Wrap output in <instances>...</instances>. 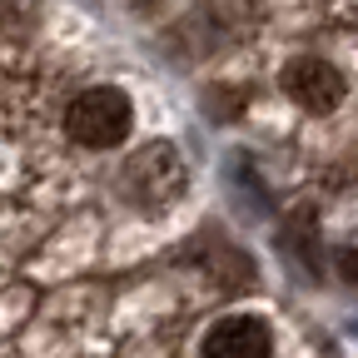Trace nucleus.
<instances>
[{"label": "nucleus", "instance_id": "f257e3e1", "mask_svg": "<svg viewBox=\"0 0 358 358\" xmlns=\"http://www.w3.org/2000/svg\"><path fill=\"white\" fill-rule=\"evenodd\" d=\"M129 124H134V105H129L124 90H115V85L85 90V95H75L70 110H65V134L75 145H85V150H115V145H124Z\"/></svg>", "mask_w": 358, "mask_h": 358}, {"label": "nucleus", "instance_id": "423d86ee", "mask_svg": "<svg viewBox=\"0 0 358 358\" xmlns=\"http://www.w3.org/2000/svg\"><path fill=\"white\" fill-rule=\"evenodd\" d=\"M35 6H40V0H0V35H6V30H20V25H30Z\"/></svg>", "mask_w": 358, "mask_h": 358}, {"label": "nucleus", "instance_id": "39448f33", "mask_svg": "<svg viewBox=\"0 0 358 358\" xmlns=\"http://www.w3.org/2000/svg\"><path fill=\"white\" fill-rule=\"evenodd\" d=\"M284 254H294V264L303 274H319V244H313V209H299L294 219H284Z\"/></svg>", "mask_w": 358, "mask_h": 358}, {"label": "nucleus", "instance_id": "f03ea898", "mask_svg": "<svg viewBox=\"0 0 358 358\" xmlns=\"http://www.w3.org/2000/svg\"><path fill=\"white\" fill-rule=\"evenodd\" d=\"M185 185H189V169H185V159H179V150L169 140L145 145L124 164V194L140 209H150V214L169 209L179 194H185Z\"/></svg>", "mask_w": 358, "mask_h": 358}, {"label": "nucleus", "instance_id": "7ed1b4c3", "mask_svg": "<svg viewBox=\"0 0 358 358\" xmlns=\"http://www.w3.org/2000/svg\"><path fill=\"white\" fill-rule=\"evenodd\" d=\"M279 80H284V95H289L299 110H308V115H329V110L343 105V75H338L329 60H319V55L289 60Z\"/></svg>", "mask_w": 358, "mask_h": 358}, {"label": "nucleus", "instance_id": "20e7f679", "mask_svg": "<svg viewBox=\"0 0 358 358\" xmlns=\"http://www.w3.org/2000/svg\"><path fill=\"white\" fill-rule=\"evenodd\" d=\"M274 334L254 313H229L204 334V358H268Z\"/></svg>", "mask_w": 358, "mask_h": 358}]
</instances>
